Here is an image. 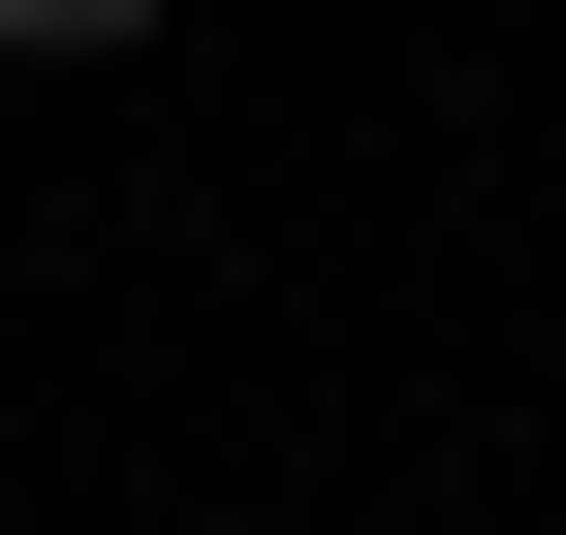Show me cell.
Wrapping results in <instances>:
<instances>
[{
	"label": "cell",
	"mask_w": 566,
	"mask_h": 535,
	"mask_svg": "<svg viewBox=\"0 0 566 535\" xmlns=\"http://www.w3.org/2000/svg\"><path fill=\"white\" fill-rule=\"evenodd\" d=\"M158 535H252V504H158Z\"/></svg>",
	"instance_id": "2"
},
{
	"label": "cell",
	"mask_w": 566,
	"mask_h": 535,
	"mask_svg": "<svg viewBox=\"0 0 566 535\" xmlns=\"http://www.w3.org/2000/svg\"><path fill=\"white\" fill-rule=\"evenodd\" d=\"M126 32H158V0H0V63H126Z\"/></svg>",
	"instance_id": "1"
}]
</instances>
